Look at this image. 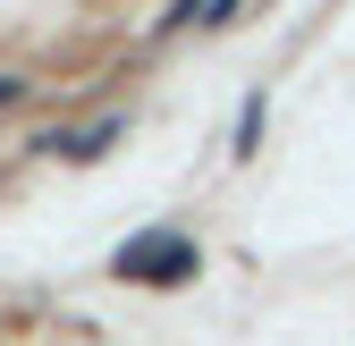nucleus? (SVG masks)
Returning a JSON list of instances; mask_svg holds the SVG:
<instances>
[{
    "label": "nucleus",
    "instance_id": "nucleus-1",
    "mask_svg": "<svg viewBox=\"0 0 355 346\" xmlns=\"http://www.w3.org/2000/svg\"><path fill=\"white\" fill-rule=\"evenodd\" d=\"M119 279H187L195 271V237H178V228H153V237H136V245H119V262H110Z\"/></svg>",
    "mask_w": 355,
    "mask_h": 346
},
{
    "label": "nucleus",
    "instance_id": "nucleus-2",
    "mask_svg": "<svg viewBox=\"0 0 355 346\" xmlns=\"http://www.w3.org/2000/svg\"><path fill=\"white\" fill-rule=\"evenodd\" d=\"M9 93H17V84H9V76H0V102H9Z\"/></svg>",
    "mask_w": 355,
    "mask_h": 346
}]
</instances>
